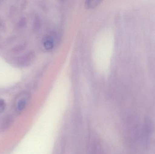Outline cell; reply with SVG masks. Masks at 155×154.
Masks as SVG:
<instances>
[{"label":"cell","instance_id":"obj_1","mask_svg":"<svg viewBox=\"0 0 155 154\" xmlns=\"http://www.w3.org/2000/svg\"><path fill=\"white\" fill-rule=\"evenodd\" d=\"M27 99L22 98L18 100L15 105V110L17 114H20L22 113L27 105Z\"/></svg>","mask_w":155,"mask_h":154},{"label":"cell","instance_id":"obj_2","mask_svg":"<svg viewBox=\"0 0 155 154\" xmlns=\"http://www.w3.org/2000/svg\"><path fill=\"white\" fill-rule=\"evenodd\" d=\"M5 103L4 100L0 99V114L2 113L5 109Z\"/></svg>","mask_w":155,"mask_h":154},{"label":"cell","instance_id":"obj_3","mask_svg":"<svg viewBox=\"0 0 155 154\" xmlns=\"http://www.w3.org/2000/svg\"><path fill=\"white\" fill-rule=\"evenodd\" d=\"M45 48L48 49H50L52 47V43L51 41L47 40L45 42Z\"/></svg>","mask_w":155,"mask_h":154}]
</instances>
